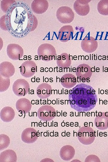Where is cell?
Wrapping results in <instances>:
<instances>
[{
	"instance_id": "1",
	"label": "cell",
	"mask_w": 108,
	"mask_h": 162,
	"mask_svg": "<svg viewBox=\"0 0 108 162\" xmlns=\"http://www.w3.org/2000/svg\"><path fill=\"white\" fill-rule=\"evenodd\" d=\"M37 54L40 60L50 61L55 59L56 54V50L51 44H43L38 48Z\"/></svg>"
},
{
	"instance_id": "2",
	"label": "cell",
	"mask_w": 108,
	"mask_h": 162,
	"mask_svg": "<svg viewBox=\"0 0 108 162\" xmlns=\"http://www.w3.org/2000/svg\"><path fill=\"white\" fill-rule=\"evenodd\" d=\"M78 138L82 143L88 145L94 141L95 136L94 130L92 128L87 126L80 128L78 131Z\"/></svg>"
},
{
	"instance_id": "3",
	"label": "cell",
	"mask_w": 108,
	"mask_h": 162,
	"mask_svg": "<svg viewBox=\"0 0 108 162\" xmlns=\"http://www.w3.org/2000/svg\"><path fill=\"white\" fill-rule=\"evenodd\" d=\"M57 19L62 23H71L74 18V14L72 9L69 7L63 6L59 7L56 13Z\"/></svg>"
},
{
	"instance_id": "4",
	"label": "cell",
	"mask_w": 108,
	"mask_h": 162,
	"mask_svg": "<svg viewBox=\"0 0 108 162\" xmlns=\"http://www.w3.org/2000/svg\"><path fill=\"white\" fill-rule=\"evenodd\" d=\"M29 84L25 80L17 79L14 82L12 86V90L17 96H23L26 95L29 90Z\"/></svg>"
},
{
	"instance_id": "5",
	"label": "cell",
	"mask_w": 108,
	"mask_h": 162,
	"mask_svg": "<svg viewBox=\"0 0 108 162\" xmlns=\"http://www.w3.org/2000/svg\"><path fill=\"white\" fill-rule=\"evenodd\" d=\"M56 111L52 106L45 105L38 109L37 115L38 118L44 121H49L56 116Z\"/></svg>"
},
{
	"instance_id": "6",
	"label": "cell",
	"mask_w": 108,
	"mask_h": 162,
	"mask_svg": "<svg viewBox=\"0 0 108 162\" xmlns=\"http://www.w3.org/2000/svg\"><path fill=\"white\" fill-rule=\"evenodd\" d=\"M35 63L31 60H27L22 63L19 68L21 74L26 78L33 76L37 71Z\"/></svg>"
},
{
	"instance_id": "7",
	"label": "cell",
	"mask_w": 108,
	"mask_h": 162,
	"mask_svg": "<svg viewBox=\"0 0 108 162\" xmlns=\"http://www.w3.org/2000/svg\"><path fill=\"white\" fill-rule=\"evenodd\" d=\"M23 50L19 45L16 44H9L7 47V53L11 60H17L20 59L23 55Z\"/></svg>"
},
{
	"instance_id": "8",
	"label": "cell",
	"mask_w": 108,
	"mask_h": 162,
	"mask_svg": "<svg viewBox=\"0 0 108 162\" xmlns=\"http://www.w3.org/2000/svg\"><path fill=\"white\" fill-rule=\"evenodd\" d=\"M91 0H76L74 4V8L76 12L79 15L84 16L87 15L90 11L88 3Z\"/></svg>"
},
{
	"instance_id": "9",
	"label": "cell",
	"mask_w": 108,
	"mask_h": 162,
	"mask_svg": "<svg viewBox=\"0 0 108 162\" xmlns=\"http://www.w3.org/2000/svg\"><path fill=\"white\" fill-rule=\"evenodd\" d=\"M81 46L83 51L87 53H92L98 48V43L95 38L88 36L85 38L81 41Z\"/></svg>"
},
{
	"instance_id": "10",
	"label": "cell",
	"mask_w": 108,
	"mask_h": 162,
	"mask_svg": "<svg viewBox=\"0 0 108 162\" xmlns=\"http://www.w3.org/2000/svg\"><path fill=\"white\" fill-rule=\"evenodd\" d=\"M74 33L72 26L69 25L64 26L58 32V39L62 42H67L72 38Z\"/></svg>"
},
{
	"instance_id": "11",
	"label": "cell",
	"mask_w": 108,
	"mask_h": 162,
	"mask_svg": "<svg viewBox=\"0 0 108 162\" xmlns=\"http://www.w3.org/2000/svg\"><path fill=\"white\" fill-rule=\"evenodd\" d=\"M21 138L25 143H31L35 142L38 138L37 131L33 128H27L22 131Z\"/></svg>"
},
{
	"instance_id": "12",
	"label": "cell",
	"mask_w": 108,
	"mask_h": 162,
	"mask_svg": "<svg viewBox=\"0 0 108 162\" xmlns=\"http://www.w3.org/2000/svg\"><path fill=\"white\" fill-rule=\"evenodd\" d=\"M48 6V2L46 0H34L31 4L32 11L37 14H41L46 12Z\"/></svg>"
},
{
	"instance_id": "13",
	"label": "cell",
	"mask_w": 108,
	"mask_h": 162,
	"mask_svg": "<svg viewBox=\"0 0 108 162\" xmlns=\"http://www.w3.org/2000/svg\"><path fill=\"white\" fill-rule=\"evenodd\" d=\"M15 71L14 65L10 62L4 61L1 62L0 64V76L3 77L9 78L14 74Z\"/></svg>"
},
{
	"instance_id": "14",
	"label": "cell",
	"mask_w": 108,
	"mask_h": 162,
	"mask_svg": "<svg viewBox=\"0 0 108 162\" xmlns=\"http://www.w3.org/2000/svg\"><path fill=\"white\" fill-rule=\"evenodd\" d=\"M91 68L90 67L86 64H82L78 65L76 68V75H79L77 76L83 82L87 81V78H89L88 74H92Z\"/></svg>"
},
{
	"instance_id": "15",
	"label": "cell",
	"mask_w": 108,
	"mask_h": 162,
	"mask_svg": "<svg viewBox=\"0 0 108 162\" xmlns=\"http://www.w3.org/2000/svg\"><path fill=\"white\" fill-rule=\"evenodd\" d=\"M16 108L17 111L23 114L28 113L32 107V104L30 100L26 98L19 99L16 104Z\"/></svg>"
},
{
	"instance_id": "16",
	"label": "cell",
	"mask_w": 108,
	"mask_h": 162,
	"mask_svg": "<svg viewBox=\"0 0 108 162\" xmlns=\"http://www.w3.org/2000/svg\"><path fill=\"white\" fill-rule=\"evenodd\" d=\"M52 88L49 84L42 83L38 86L36 92L38 96L42 99H45L49 97L51 94Z\"/></svg>"
},
{
	"instance_id": "17",
	"label": "cell",
	"mask_w": 108,
	"mask_h": 162,
	"mask_svg": "<svg viewBox=\"0 0 108 162\" xmlns=\"http://www.w3.org/2000/svg\"><path fill=\"white\" fill-rule=\"evenodd\" d=\"M75 150L71 146L67 145L64 146L61 149L60 155L61 158L64 160L68 161L74 157Z\"/></svg>"
},
{
	"instance_id": "18",
	"label": "cell",
	"mask_w": 108,
	"mask_h": 162,
	"mask_svg": "<svg viewBox=\"0 0 108 162\" xmlns=\"http://www.w3.org/2000/svg\"><path fill=\"white\" fill-rule=\"evenodd\" d=\"M15 116L14 110L10 106H5L1 111V118L4 122H11L14 118Z\"/></svg>"
},
{
	"instance_id": "19",
	"label": "cell",
	"mask_w": 108,
	"mask_h": 162,
	"mask_svg": "<svg viewBox=\"0 0 108 162\" xmlns=\"http://www.w3.org/2000/svg\"><path fill=\"white\" fill-rule=\"evenodd\" d=\"M16 154L13 150L7 149L0 154V162H16Z\"/></svg>"
},
{
	"instance_id": "20",
	"label": "cell",
	"mask_w": 108,
	"mask_h": 162,
	"mask_svg": "<svg viewBox=\"0 0 108 162\" xmlns=\"http://www.w3.org/2000/svg\"><path fill=\"white\" fill-rule=\"evenodd\" d=\"M76 78L74 76L71 74H67L62 76L60 82L63 87L69 88L76 85Z\"/></svg>"
},
{
	"instance_id": "21",
	"label": "cell",
	"mask_w": 108,
	"mask_h": 162,
	"mask_svg": "<svg viewBox=\"0 0 108 162\" xmlns=\"http://www.w3.org/2000/svg\"><path fill=\"white\" fill-rule=\"evenodd\" d=\"M71 59L69 55L63 53L58 56L56 60L58 66L62 68H69L71 64Z\"/></svg>"
},
{
	"instance_id": "22",
	"label": "cell",
	"mask_w": 108,
	"mask_h": 162,
	"mask_svg": "<svg viewBox=\"0 0 108 162\" xmlns=\"http://www.w3.org/2000/svg\"><path fill=\"white\" fill-rule=\"evenodd\" d=\"M94 124L96 127L100 130H104L108 128V116L105 115V112H102L101 116H97L95 118Z\"/></svg>"
},
{
	"instance_id": "23",
	"label": "cell",
	"mask_w": 108,
	"mask_h": 162,
	"mask_svg": "<svg viewBox=\"0 0 108 162\" xmlns=\"http://www.w3.org/2000/svg\"><path fill=\"white\" fill-rule=\"evenodd\" d=\"M16 2L14 0H3L1 2L2 10L5 13L10 11L13 7L16 4Z\"/></svg>"
},
{
	"instance_id": "24",
	"label": "cell",
	"mask_w": 108,
	"mask_h": 162,
	"mask_svg": "<svg viewBox=\"0 0 108 162\" xmlns=\"http://www.w3.org/2000/svg\"><path fill=\"white\" fill-rule=\"evenodd\" d=\"M97 9L100 14L108 15V0L100 1L98 4Z\"/></svg>"
},
{
	"instance_id": "25",
	"label": "cell",
	"mask_w": 108,
	"mask_h": 162,
	"mask_svg": "<svg viewBox=\"0 0 108 162\" xmlns=\"http://www.w3.org/2000/svg\"><path fill=\"white\" fill-rule=\"evenodd\" d=\"M1 28L3 30L7 31L9 29V20L8 15L6 14L1 17L0 20Z\"/></svg>"
},
{
	"instance_id": "26",
	"label": "cell",
	"mask_w": 108,
	"mask_h": 162,
	"mask_svg": "<svg viewBox=\"0 0 108 162\" xmlns=\"http://www.w3.org/2000/svg\"><path fill=\"white\" fill-rule=\"evenodd\" d=\"M10 143L9 137L7 135L2 134L0 135V150L7 148Z\"/></svg>"
},
{
	"instance_id": "27",
	"label": "cell",
	"mask_w": 108,
	"mask_h": 162,
	"mask_svg": "<svg viewBox=\"0 0 108 162\" xmlns=\"http://www.w3.org/2000/svg\"><path fill=\"white\" fill-rule=\"evenodd\" d=\"M38 24V21L36 17L32 14H30L28 23V31L32 32L36 28Z\"/></svg>"
},
{
	"instance_id": "28",
	"label": "cell",
	"mask_w": 108,
	"mask_h": 162,
	"mask_svg": "<svg viewBox=\"0 0 108 162\" xmlns=\"http://www.w3.org/2000/svg\"><path fill=\"white\" fill-rule=\"evenodd\" d=\"M0 92H4L6 91L10 85V79L5 78L0 76Z\"/></svg>"
},
{
	"instance_id": "29",
	"label": "cell",
	"mask_w": 108,
	"mask_h": 162,
	"mask_svg": "<svg viewBox=\"0 0 108 162\" xmlns=\"http://www.w3.org/2000/svg\"><path fill=\"white\" fill-rule=\"evenodd\" d=\"M102 112H99L98 113V116H102Z\"/></svg>"
},
{
	"instance_id": "30",
	"label": "cell",
	"mask_w": 108,
	"mask_h": 162,
	"mask_svg": "<svg viewBox=\"0 0 108 162\" xmlns=\"http://www.w3.org/2000/svg\"><path fill=\"white\" fill-rule=\"evenodd\" d=\"M65 123L64 122H62V123L61 125H62V126L63 127V125H64V126H65Z\"/></svg>"
},
{
	"instance_id": "31",
	"label": "cell",
	"mask_w": 108,
	"mask_h": 162,
	"mask_svg": "<svg viewBox=\"0 0 108 162\" xmlns=\"http://www.w3.org/2000/svg\"><path fill=\"white\" fill-rule=\"evenodd\" d=\"M105 115L106 116H108V112H105Z\"/></svg>"
},
{
	"instance_id": "32",
	"label": "cell",
	"mask_w": 108,
	"mask_h": 162,
	"mask_svg": "<svg viewBox=\"0 0 108 162\" xmlns=\"http://www.w3.org/2000/svg\"><path fill=\"white\" fill-rule=\"evenodd\" d=\"M104 93V91L103 90L102 92L100 91V93H101V94H103Z\"/></svg>"
}]
</instances>
